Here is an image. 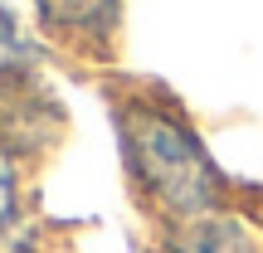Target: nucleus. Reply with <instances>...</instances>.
Masks as SVG:
<instances>
[{"mask_svg": "<svg viewBox=\"0 0 263 253\" xmlns=\"http://www.w3.org/2000/svg\"><path fill=\"white\" fill-rule=\"evenodd\" d=\"M10 44H15V25H10V15L0 10V54H5Z\"/></svg>", "mask_w": 263, "mask_h": 253, "instance_id": "423d86ee", "label": "nucleus"}, {"mask_svg": "<svg viewBox=\"0 0 263 253\" xmlns=\"http://www.w3.org/2000/svg\"><path fill=\"white\" fill-rule=\"evenodd\" d=\"M15 219V185H10V176L0 170V229Z\"/></svg>", "mask_w": 263, "mask_h": 253, "instance_id": "39448f33", "label": "nucleus"}, {"mask_svg": "<svg viewBox=\"0 0 263 253\" xmlns=\"http://www.w3.org/2000/svg\"><path fill=\"white\" fill-rule=\"evenodd\" d=\"M39 20L64 39H107L117 25V0H39Z\"/></svg>", "mask_w": 263, "mask_h": 253, "instance_id": "7ed1b4c3", "label": "nucleus"}, {"mask_svg": "<svg viewBox=\"0 0 263 253\" xmlns=\"http://www.w3.org/2000/svg\"><path fill=\"white\" fill-rule=\"evenodd\" d=\"M54 127H59V107L49 103L44 88L29 83V73H20V68H0V151L34 156L39 146H49Z\"/></svg>", "mask_w": 263, "mask_h": 253, "instance_id": "f03ea898", "label": "nucleus"}, {"mask_svg": "<svg viewBox=\"0 0 263 253\" xmlns=\"http://www.w3.org/2000/svg\"><path fill=\"white\" fill-rule=\"evenodd\" d=\"M176 253H254V239H249V229L234 224V219L200 215L195 224L176 239Z\"/></svg>", "mask_w": 263, "mask_h": 253, "instance_id": "20e7f679", "label": "nucleus"}, {"mask_svg": "<svg viewBox=\"0 0 263 253\" xmlns=\"http://www.w3.org/2000/svg\"><path fill=\"white\" fill-rule=\"evenodd\" d=\"M132 176L176 215H205L219 200V170L195 141V131L156 107H132L122 122Z\"/></svg>", "mask_w": 263, "mask_h": 253, "instance_id": "f257e3e1", "label": "nucleus"}]
</instances>
